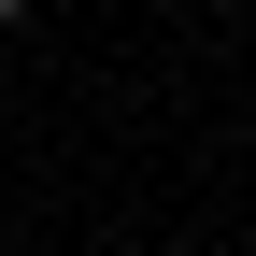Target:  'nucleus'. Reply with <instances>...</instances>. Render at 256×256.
<instances>
[{"label": "nucleus", "instance_id": "f257e3e1", "mask_svg": "<svg viewBox=\"0 0 256 256\" xmlns=\"http://www.w3.org/2000/svg\"><path fill=\"white\" fill-rule=\"evenodd\" d=\"M0 14H28V0H0Z\"/></svg>", "mask_w": 256, "mask_h": 256}]
</instances>
